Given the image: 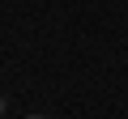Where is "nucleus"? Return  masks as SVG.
Listing matches in <instances>:
<instances>
[{"label": "nucleus", "mask_w": 128, "mask_h": 119, "mask_svg": "<svg viewBox=\"0 0 128 119\" xmlns=\"http://www.w3.org/2000/svg\"><path fill=\"white\" fill-rule=\"evenodd\" d=\"M0 115H4V102H0Z\"/></svg>", "instance_id": "1"}, {"label": "nucleus", "mask_w": 128, "mask_h": 119, "mask_svg": "<svg viewBox=\"0 0 128 119\" xmlns=\"http://www.w3.org/2000/svg\"><path fill=\"white\" fill-rule=\"evenodd\" d=\"M30 119H43V115H30Z\"/></svg>", "instance_id": "2"}]
</instances>
